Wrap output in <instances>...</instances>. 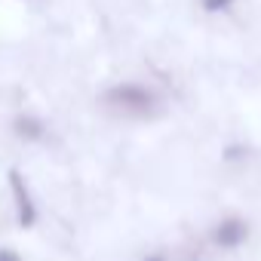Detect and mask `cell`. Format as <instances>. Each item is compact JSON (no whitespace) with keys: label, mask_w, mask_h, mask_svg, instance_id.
<instances>
[{"label":"cell","mask_w":261,"mask_h":261,"mask_svg":"<svg viewBox=\"0 0 261 261\" xmlns=\"http://www.w3.org/2000/svg\"><path fill=\"white\" fill-rule=\"evenodd\" d=\"M249 237H252V227H249V221L243 215H224V218H218L212 224V233H209L212 246L221 249V252H237L240 246L249 243Z\"/></svg>","instance_id":"7a4b0ae2"},{"label":"cell","mask_w":261,"mask_h":261,"mask_svg":"<svg viewBox=\"0 0 261 261\" xmlns=\"http://www.w3.org/2000/svg\"><path fill=\"white\" fill-rule=\"evenodd\" d=\"M123 114H148L154 108V95L145 86H120L108 95Z\"/></svg>","instance_id":"3957f363"},{"label":"cell","mask_w":261,"mask_h":261,"mask_svg":"<svg viewBox=\"0 0 261 261\" xmlns=\"http://www.w3.org/2000/svg\"><path fill=\"white\" fill-rule=\"evenodd\" d=\"M0 261H25V255H22L16 246H7V243H0Z\"/></svg>","instance_id":"5b68a950"},{"label":"cell","mask_w":261,"mask_h":261,"mask_svg":"<svg viewBox=\"0 0 261 261\" xmlns=\"http://www.w3.org/2000/svg\"><path fill=\"white\" fill-rule=\"evenodd\" d=\"M142 261H169V255H166V252H148Z\"/></svg>","instance_id":"8992f818"},{"label":"cell","mask_w":261,"mask_h":261,"mask_svg":"<svg viewBox=\"0 0 261 261\" xmlns=\"http://www.w3.org/2000/svg\"><path fill=\"white\" fill-rule=\"evenodd\" d=\"M10 194H13L16 224H19L22 230L37 227V221H40V209H37L34 194H31V188H28V181H25V175H22L19 169H13V172H10Z\"/></svg>","instance_id":"6da1fadb"},{"label":"cell","mask_w":261,"mask_h":261,"mask_svg":"<svg viewBox=\"0 0 261 261\" xmlns=\"http://www.w3.org/2000/svg\"><path fill=\"white\" fill-rule=\"evenodd\" d=\"M13 129H16V136H19L22 142H40V139L46 136V126H43V120H37V117H31V114H22V117H16Z\"/></svg>","instance_id":"277c9868"},{"label":"cell","mask_w":261,"mask_h":261,"mask_svg":"<svg viewBox=\"0 0 261 261\" xmlns=\"http://www.w3.org/2000/svg\"><path fill=\"white\" fill-rule=\"evenodd\" d=\"M188 261H203V258H188Z\"/></svg>","instance_id":"52a82bcc"}]
</instances>
